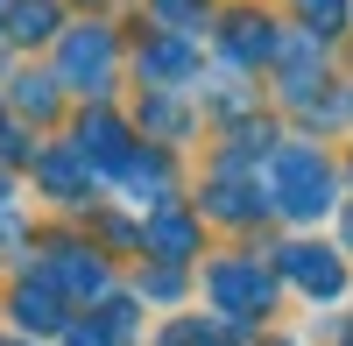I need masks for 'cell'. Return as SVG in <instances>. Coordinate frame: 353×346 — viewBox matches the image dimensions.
Returning a JSON list of instances; mask_svg holds the SVG:
<instances>
[{"mask_svg": "<svg viewBox=\"0 0 353 346\" xmlns=\"http://www.w3.org/2000/svg\"><path fill=\"white\" fill-rule=\"evenodd\" d=\"M113 71H121V36H113L106 21H71L64 36H57V78L78 85L85 99H106Z\"/></svg>", "mask_w": 353, "mask_h": 346, "instance_id": "1", "label": "cell"}, {"mask_svg": "<svg viewBox=\"0 0 353 346\" xmlns=\"http://www.w3.org/2000/svg\"><path fill=\"white\" fill-rule=\"evenodd\" d=\"M269 184H276V205H283L290 219H325V212H332V163L318 156L311 141H290V149H276Z\"/></svg>", "mask_w": 353, "mask_h": 346, "instance_id": "2", "label": "cell"}, {"mask_svg": "<svg viewBox=\"0 0 353 346\" xmlns=\"http://www.w3.org/2000/svg\"><path fill=\"white\" fill-rule=\"evenodd\" d=\"M28 276L36 283H50L64 304H78V297H99L106 290V262H99V247H78V241H50L36 262H28Z\"/></svg>", "mask_w": 353, "mask_h": 346, "instance_id": "3", "label": "cell"}, {"mask_svg": "<svg viewBox=\"0 0 353 346\" xmlns=\"http://www.w3.org/2000/svg\"><path fill=\"white\" fill-rule=\"evenodd\" d=\"M205 283H212V304L226 311V318H261V311L276 304V276L261 262H248V254H241V262H219Z\"/></svg>", "mask_w": 353, "mask_h": 346, "instance_id": "4", "label": "cell"}, {"mask_svg": "<svg viewBox=\"0 0 353 346\" xmlns=\"http://www.w3.org/2000/svg\"><path fill=\"white\" fill-rule=\"evenodd\" d=\"M71 149L85 156V163H92V170H106V177H121V163L141 149V141L128 134V121H121V113H106V106H92V113H85V121H78V134H71Z\"/></svg>", "mask_w": 353, "mask_h": 346, "instance_id": "5", "label": "cell"}, {"mask_svg": "<svg viewBox=\"0 0 353 346\" xmlns=\"http://www.w3.org/2000/svg\"><path fill=\"white\" fill-rule=\"evenodd\" d=\"M36 177L43 191L57 198V205H92V184H99V170L85 163L71 141H50V149H36Z\"/></svg>", "mask_w": 353, "mask_h": 346, "instance_id": "6", "label": "cell"}, {"mask_svg": "<svg viewBox=\"0 0 353 346\" xmlns=\"http://www.w3.org/2000/svg\"><path fill=\"white\" fill-rule=\"evenodd\" d=\"M8 318H14L21 332H64V325L78 318V311H71L64 297H57L50 283H36V276H21L14 290H8Z\"/></svg>", "mask_w": 353, "mask_h": 346, "instance_id": "7", "label": "cell"}, {"mask_svg": "<svg viewBox=\"0 0 353 346\" xmlns=\"http://www.w3.org/2000/svg\"><path fill=\"white\" fill-rule=\"evenodd\" d=\"M283 276L290 283H297V290H311V297H339L346 290V262H339V254L332 247H311V241H297V247H283Z\"/></svg>", "mask_w": 353, "mask_h": 346, "instance_id": "8", "label": "cell"}, {"mask_svg": "<svg viewBox=\"0 0 353 346\" xmlns=\"http://www.w3.org/2000/svg\"><path fill=\"white\" fill-rule=\"evenodd\" d=\"M191 71H198V57H191V43H184V36H163V43L141 50V78H149V92H176Z\"/></svg>", "mask_w": 353, "mask_h": 346, "instance_id": "9", "label": "cell"}, {"mask_svg": "<svg viewBox=\"0 0 353 346\" xmlns=\"http://www.w3.org/2000/svg\"><path fill=\"white\" fill-rule=\"evenodd\" d=\"M121 191H134L141 205H170V156H156V149H134L128 163H121V177H113Z\"/></svg>", "mask_w": 353, "mask_h": 346, "instance_id": "10", "label": "cell"}, {"mask_svg": "<svg viewBox=\"0 0 353 346\" xmlns=\"http://www.w3.org/2000/svg\"><path fill=\"white\" fill-rule=\"evenodd\" d=\"M149 254H163V262H184V254L198 247V219L191 212H176V205H156V219H149Z\"/></svg>", "mask_w": 353, "mask_h": 346, "instance_id": "11", "label": "cell"}, {"mask_svg": "<svg viewBox=\"0 0 353 346\" xmlns=\"http://www.w3.org/2000/svg\"><path fill=\"white\" fill-rule=\"evenodd\" d=\"M219 43H226V64H261V57H276V36H269L261 14H233Z\"/></svg>", "mask_w": 353, "mask_h": 346, "instance_id": "12", "label": "cell"}, {"mask_svg": "<svg viewBox=\"0 0 353 346\" xmlns=\"http://www.w3.org/2000/svg\"><path fill=\"white\" fill-rule=\"evenodd\" d=\"M57 0H8V36L14 43H50L57 36Z\"/></svg>", "mask_w": 353, "mask_h": 346, "instance_id": "13", "label": "cell"}, {"mask_svg": "<svg viewBox=\"0 0 353 346\" xmlns=\"http://www.w3.org/2000/svg\"><path fill=\"white\" fill-rule=\"evenodd\" d=\"M205 212H219V219H261V205H254V184H233V177H219L212 191H205Z\"/></svg>", "mask_w": 353, "mask_h": 346, "instance_id": "14", "label": "cell"}, {"mask_svg": "<svg viewBox=\"0 0 353 346\" xmlns=\"http://www.w3.org/2000/svg\"><path fill=\"white\" fill-rule=\"evenodd\" d=\"M8 99H21L36 121H50L57 113V78H43V71H21V78H8Z\"/></svg>", "mask_w": 353, "mask_h": 346, "instance_id": "15", "label": "cell"}, {"mask_svg": "<svg viewBox=\"0 0 353 346\" xmlns=\"http://www.w3.org/2000/svg\"><path fill=\"white\" fill-rule=\"evenodd\" d=\"M141 128H156V134H184V128H191V113L176 106L170 92H149V99H141Z\"/></svg>", "mask_w": 353, "mask_h": 346, "instance_id": "16", "label": "cell"}, {"mask_svg": "<svg viewBox=\"0 0 353 346\" xmlns=\"http://www.w3.org/2000/svg\"><path fill=\"white\" fill-rule=\"evenodd\" d=\"M156 21L170 36H191V28H205V0H156Z\"/></svg>", "mask_w": 353, "mask_h": 346, "instance_id": "17", "label": "cell"}, {"mask_svg": "<svg viewBox=\"0 0 353 346\" xmlns=\"http://www.w3.org/2000/svg\"><path fill=\"white\" fill-rule=\"evenodd\" d=\"M297 14L311 21V36H332V28H346V0H297Z\"/></svg>", "mask_w": 353, "mask_h": 346, "instance_id": "18", "label": "cell"}, {"mask_svg": "<svg viewBox=\"0 0 353 346\" xmlns=\"http://www.w3.org/2000/svg\"><path fill=\"white\" fill-rule=\"evenodd\" d=\"M57 339H64V346H121V339H113L99 318H71L64 332H57Z\"/></svg>", "mask_w": 353, "mask_h": 346, "instance_id": "19", "label": "cell"}, {"mask_svg": "<svg viewBox=\"0 0 353 346\" xmlns=\"http://www.w3.org/2000/svg\"><path fill=\"white\" fill-rule=\"evenodd\" d=\"M170 339H176V346H233L219 325H198V318H191V325H170Z\"/></svg>", "mask_w": 353, "mask_h": 346, "instance_id": "20", "label": "cell"}, {"mask_svg": "<svg viewBox=\"0 0 353 346\" xmlns=\"http://www.w3.org/2000/svg\"><path fill=\"white\" fill-rule=\"evenodd\" d=\"M0 163H36V149H28L21 128H0Z\"/></svg>", "mask_w": 353, "mask_h": 346, "instance_id": "21", "label": "cell"}, {"mask_svg": "<svg viewBox=\"0 0 353 346\" xmlns=\"http://www.w3.org/2000/svg\"><path fill=\"white\" fill-rule=\"evenodd\" d=\"M141 290H149V297H176V290H184V276H176V269H156Z\"/></svg>", "mask_w": 353, "mask_h": 346, "instance_id": "22", "label": "cell"}, {"mask_svg": "<svg viewBox=\"0 0 353 346\" xmlns=\"http://www.w3.org/2000/svg\"><path fill=\"white\" fill-rule=\"evenodd\" d=\"M0 234H21V219H14V191H8V170H0Z\"/></svg>", "mask_w": 353, "mask_h": 346, "instance_id": "23", "label": "cell"}, {"mask_svg": "<svg viewBox=\"0 0 353 346\" xmlns=\"http://www.w3.org/2000/svg\"><path fill=\"white\" fill-rule=\"evenodd\" d=\"M0 36H8V0H0Z\"/></svg>", "mask_w": 353, "mask_h": 346, "instance_id": "24", "label": "cell"}, {"mask_svg": "<svg viewBox=\"0 0 353 346\" xmlns=\"http://www.w3.org/2000/svg\"><path fill=\"white\" fill-rule=\"evenodd\" d=\"M0 128H8V99H0Z\"/></svg>", "mask_w": 353, "mask_h": 346, "instance_id": "25", "label": "cell"}, {"mask_svg": "<svg viewBox=\"0 0 353 346\" xmlns=\"http://www.w3.org/2000/svg\"><path fill=\"white\" fill-rule=\"evenodd\" d=\"M346 241H353V212H346Z\"/></svg>", "mask_w": 353, "mask_h": 346, "instance_id": "26", "label": "cell"}, {"mask_svg": "<svg viewBox=\"0 0 353 346\" xmlns=\"http://www.w3.org/2000/svg\"><path fill=\"white\" fill-rule=\"evenodd\" d=\"M346 346H353V332H346Z\"/></svg>", "mask_w": 353, "mask_h": 346, "instance_id": "27", "label": "cell"}]
</instances>
